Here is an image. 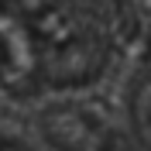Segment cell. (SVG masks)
I'll return each mask as SVG.
<instances>
[{
	"instance_id": "cell-2",
	"label": "cell",
	"mask_w": 151,
	"mask_h": 151,
	"mask_svg": "<svg viewBox=\"0 0 151 151\" xmlns=\"http://www.w3.org/2000/svg\"><path fill=\"white\" fill-rule=\"evenodd\" d=\"M137 113H141V120L151 127V83H144L141 93H137Z\"/></svg>"
},
{
	"instance_id": "cell-1",
	"label": "cell",
	"mask_w": 151,
	"mask_h": 151,
	"mask_svg": "<svg viewBox=\"0 0 151 151\" xmlns=\"http://www.w3.org/2000/svg\"><path fill=\"white\" fill-rule=\"evenodd\" d=\"M0 86L17 96L45 86V35L10 0H0Z\"/></svg>"
}]
</instances>
